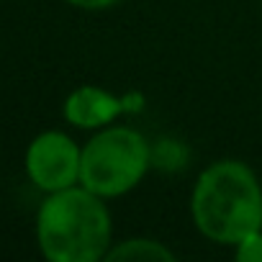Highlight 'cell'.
<instances>
[{"label":"cell","mask_w":262,"mask_h":262,"mask_svg":"<svg viewBox=\"0 0 262 262\" xmlns=\"http://www.w3.org/2000/svg\"><path fill=\"white\" fill-rule=\"evenodd\" d=\"M67 3L77 6V8H85V11H103V8H111L121 0H67Z\"/></svg>","instance_id":"cell-8"},{"label":"cell","mask_w":262,"mask_h":262,"mask_svg":"<svg viewBox=\"0 0 262 262\" xmlns=\"http://www.w3.org/2000/svg\"><path fill=\"white\" fill-rule=\"evenodd\" d=\"M236 259L239 262H262V229L236 244Z\"/></svg>","instance_id":"cell-7"},{"label":"cell","mask_w":262,"mask_h":262,"mask_svg":"<svg viewBox=\"0 0 262 262\" xmlns=\"http://www.w3.org/2000/svg\"><path fill=\"white\" fill-rule=\"evenodd\" d=\"M190 213L206 239L236 247L262 229V188L244 162H213L198 175Z\"/></svg>","instance_id":"cell-1"},{"label":"cell","mask_w":262,"mask_h":262,"mask_svg":"<svg viewBox=\"0 0 262 262\" xmlns=\"http://www.w3.org/2000/svg\"><path fill=\"white\" fill-rule=\"evenodd\" d=\"M149 147L139 131L113 126L95 134L80 157V185L100 198L123 195L144 178Z\"/></svg>","instance_id":"cell-3"},{"label":"cell","mask_w":262,"mask_h":262,"mask_svg":"<svg viewBox=\"0 0 262 262\" xmlns=\"http://www.w3.org/2000/svg\"><path fill=\"white\" fill-rule=\"evenodd\" d=\"M121 111H123V103L113 93L93 88V85H82L72 90L70 98L64 100V118L80 128H100L111 123Z\"/></svg>","instance_id":"cell-5"},{"label":"cell","mask_w":262,"mask_h":262,"mask_svg":"<svg viewBox=\"0 0 262 262\" xmlns=\"http://www.w3.org/2000/svg\"><path fill=\"white\" fill-rule=\"evenodd\" d=\"M36 236L52 262H98L111 247V216L100 195L72 185L41 203Z\"/></svg>","instance_id":"cell-2"},{"label":"cell","mask_w":262,"mask_h":262,"mask_svg":"<svg viewBox=\"0 0 262 262\" xmlns=\"http://www.w3.org/2000/svg\"><path fill=\"white\" fill-rule=\"evenodd\" d=\"M105 259L108 262H118V259H128V262H175V254L155 239H126L118 247L108 249Z\"/></svg>","instance_id":"cell-6"},{"label":"cell","mask_w":262,"mask_h":262,"mask_svg":"<svg viewBox=\"0 0 262 262\" xmlns=\"http://www.w3.org/2000/svg\"><path fill=\"white\" fill-rule=\"evenodd\" d=\"M82 149L62 131H44L26 152V172L31 183L47 193L72 188L80 183Z\"/></svg>","instance_id":"cell-4"}]
</instances>
